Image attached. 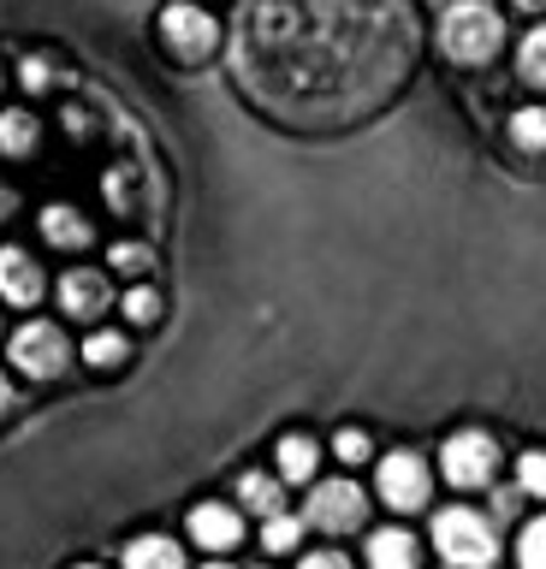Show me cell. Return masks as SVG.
Here are the masks:
<instances>
[{"label":"cell","instance_id":"cell-1","mask_svg":"<svg viewBox=\"0 0 546 569\" xmlns=\"http://www.w3.org/2000/svg\"><path fill=\"white\" fill-rule=\"evenodd\" d=\"M416 60L410 0H244L232 71L286 124H350L393 96Z\"/></svg>","mask_w":546,"mask_h":569},{"label":"cell","instance_id":"cell-2","mask_svg":"<svg viewBox=\"0 0 546 569\" xmlns=\"http://www.w3.org/2000/svg\"><path fill=\"white\" fill-rule=\"evenodd\" d=\"M499 36H505V24H499V12H493L487 0H457V7L439 18V42H446V53L464 60V66L493 60Z\"/></svg>","mask_w":546,"mask_h":569},{"label":"cell","instance_id":"cell-3","mask_svg":"<svg viewBox=\"0 0 546 569\" xmlns=\"http://www.w3.org/2000/svg\"><path fill=\"white\" fill-rule=\"evenodd\" d=\"M434 546L451 569H487L493 551H499L487 516H475V510H439L434 516Z\"/></svg>","mask_w":546,"mask_h":569},{"label":"cell","instance_id":"cell-4","mask_svg":"<svg viewBox=\"0 0 546 569\" xmlns=\"http://www.w3.org/2000/svg\"><path fill=\"white\" fill-rule=\"evenodd\" d=\"M12 362H19L30 380H60L72 350H66V332L48 327V320H30V327L12 332Z\"/></svg>","mask_w":546,"mask_h":569},{"label":"cell","instance_id":"cell-5","mask_svg":"<svg viewBox=\"0 0 546 569\" xmlns=\"http://www.w3.org/2000/svg\"><path fill=\"white\" fill-rule=\"evenodd\" d=\"M446 480L451 487H487L493 469H499V445H493L487 433H457L446 439Z\"/></svg>","mask_w":546,"mask_h":569},{"label":"cell","instance_id":"cell-6","mask_svg":"<svg viewBox=\"0 0 546 569\" xmlns=\"http://www.w3.org/2000/svg\"><path fill=\"white\" fill-rule=\"evenodd\" d=\"M380 498L393 510H416L428 505V462H421L416 451H393L380 457Z\"/></svg>","mask_w":546,"mask_h":569},{"label":"cell","instance_id":"cell-7","mask_svg":"<svg viewBox=\"0 0 546 569\" xmlns=\"http://www.w3.org/2000/svg\"><path fill=\"white\" fill-rule=\"evenodd\" d=\"M309 522L327 528V533H345L363 522V487L357 480H321V487L309 492Z\"/></svg>","mask_w":546,"mask_h":569},{"label":"cell","instance_id":"cell-8","mask_svg":"<svg viewBox=\"0 0 546 569\" xmlns=\"http://www.w3.org/2000/svg\"><path fill=\"white\" fill-rule=\"evenodd\" d=\"M161 36H167V48L179 53V60H202V53L215 48V18H208L202 7H167Z\"/></svg>","mask_w":546,"mask_h":569},{"label":"cell","instance_id":"cell-9","mask_svg":"<svg viewBox=\"0 0 546 569\" xmlns=\"http://www.w3.org/2000/svg\"><path fill=\"white\" fill-rule=\"evenodd\" d=\"M190 540L208 546V551H226V546H238L244 540V522H238V510L232 505H197L190 510Z\"/></svg>","mask_w":546,"mask_h":569},{"label":"cell","instance_id":"cell-10","mask_svg":"<svg viewBox=\"0 0 546 569\" xmlns=\"http://www.w3.org/2000/svg\"><path fill=\"white\" fill-rule=\"evenodd\" d=\"M0 297L7 302H37L42 297V267L24 249H0Z\"/></svg>","mask_w":546,"mask_h":569},{"label":"cell","instance_id":"cell-11","mask_svg":"<svg viewBox=\"0 0 546 569\" xmlns=\"http://www.w3.org/2000/svg\"><path fill=\"white\" fill-rule=\"evenodd\" d=\"M60 302H66V315L96 320L113 302V291H108V279H101V273H66L60 279Z\"/></svg>","mask_w":546,"mask_h":569},{"label":"cell","instance_id":"cell-12","mask_svg":"<svg viewBox=\"0 0 546 569\" xmlns=\"http://www.w3.org/2000/svg\"><path fill=\"white\" fill-rule=\"evenodd\" d=\"M368 569H416V540L404 528L368 533Z\"/></svg>","mask_w":546,"mask_h":569},{"label":"cell","instance_id":"cell-13","mask_svg":"<svg viewBox=\"0 0 546 569\" xmlns=\"http://www.w3.org/2000/svg\"><path fill=\"white\" fill-rule=\"evenodd\" d=\"M42 238L54 243V249H83L90 243V220H83L78 208H42Z\"/></svg>","mask_w":546,"mask_h":569},{"label":"cell","instance_id":"cell-14","mask_svg":"<svg viewBox=\"0 0 546 569\" xmlns=\"http://www.w3.org/2000/svg\"><path fill=\"white\" fill-rule=\"evenodd\" d=\"M126 569H185V558L167 533H143V540L126 546Z\"/></svg>","mask_w":546,"mask_h":569},{"label":"cell","instance_id":"cell-15","mask_svg":"<svg viewBox=\"0 0 546 569\" xmlns=\"http://www.w3.org/2000/svg\"><path fill=\"white\" fill-rule=\"evenodd\" d=\"M315 439H304V433H291V439H279V475L286 480H309L315 475Z\"/></svg>","mask_w":546,"mask_h":569},{"label":"cell","instance_id":"cell-16","mask_svg":"<svg viewBox=\"0 0 546 569\" xmlns=\"http://www.w3.org/2000/svg\"><path fill=\"white\" fill-rule=\"evenodd\" d=\"M30 149H37V119L19 113V107L0 113V154H30Z\"/></svg>","mask_w":546,"mask_h":569},{"label":"cell","instance_id":"cell-17","mask_svg":"<svg viewBox=\"0 0 546 569\" xmlns=\"http://www.w3.org/2000/svg\"><path fill=\"white\" fill-rule=\"evenodd\" d=\"M510 142L528 154L546 149V107H523V113H510Z\"/></svg>","mask_w":546,"mask_h":569},{"label":"cell","instance_id":"cell-18","mask_svg":"<svg viewBox=\"0 0 546 569\" xmlns=\"http://www.w3.org/2000/svg\"><path fill=\"white\" fill-rule=\"evenodd\" d=\"M517 71H523V78L535 83V89H546V24L523 36V48H517Z\"/></svg>","mask_w":546,"mask_h":569},{"label":"cell","instance_id":"cell-19","mask_svg":"<svg viewBox=\"0 0 546 569\" xmlns=\"http://www.w3.org/2000/svg\"><path fill=\"white\" fill-rule=\"evenodd\" d=\"M238 498L261 516H279V480H268V475H238Z\"/></svg>","mask_w":546,"mask_h":569},{"label":"cell","instance_id":"cell-20","mask_svg":"<svg viewBox=\"0 0 546 569\" xmlns=\"http://www.w3.org/2000/svg\"><path fill=\"white\" fill-rule=\"evenodd\" d=\"M83 362H96V368L126 362V332H96L90 345H83Z\"/></svg>","mask_w":546,"mask_h":569},{"label":"cell","instance_id":"cell-21","mask_svg":"<svg viewBox=\"0 0 546 569\" xmlns=\"http://www.w3.org/2000/svg\"><path fill=\"white\" fill-rule=\"evenodd\" d=\"M517 558H523V569H546V516H535V522L523 528Z\"/></svg>","mask_w":546,"mask_h":569},{"label":"cell","instance_id":"cell-22","mask_svg":"<svg viewBox=\"0 0 546 569\" xmlns=\"http://www.w3.org/2000/svg\"><path fill=\"white\" fill-rule=\"evenodd\" d=\"M297 533H304V522H297V516H268V533H261V540H268V551H291L297 546Z\"/></svg>","mask_w":546,"mask_h":569},{"label":"cell","instance_id":"cell-23","mask_svg":"<svg viewBox=\"0 0 546 569\" xmlns=\"http://www.w3.org/2000/svg\"><path fill=\"white\" fill-rule=\"evenodd\" d=\"M517 487L523 492H546V451H523L517 457Z\"/></svg>","mask_w":546,"mask_h":569},{"label":"cell","instance_id":"cell-24","mask_svg":"<svg viewBox=\"0 0 546 569\" xmlns=\"http://www.w3.org/2000/svg\"><path fill=\"white\" fill-rule=\"evenodd\" d=\"M149 261H155V256H149L143 243H119V249H113V267H119V273H143Z\"/></svg>","mask_w":546,"mask_h":569},{"label":"cell","instance_id":"cell-25","mask_svg":"<svg viewBox=\"0 0 546 569\" xmlns=\"http://www.w3.org/2000/svg\"><path fill=\"white\" fill-rule=\"evenodd\" d=\"M332 451H339L345 462H363V457H368V433H357V427H345V433L332 439Z\"/></svg>","mask_w":546,"mask_h":569},{"label":"cell","instance_id":"cell-26","mask_svg":"<svg viewBox=\"0 0 546 569\" xmlns=\"http://www.w3.org/2000/svg\"><path fill=\"white\" fill-rule=\"evenodd\" d=\"M155 309H161V302H155V291H131V297H126V315H131V320H155Z\"/></svg>","mask_w":546,"mask_h":569},{"label":"cell","instance_id":"cell-27","mask_svg":"<svg viewBox=\"0 0 546 569\" xmlns=\"http://www.w3.org/2000/svg\"><path fill=\"white\" fill-rule=\"evenodd\" d=\"M304 569H350L345 551H315V558H304Z\"/></svg>","mask_w":546,"mask_h":569},{"label":"cell","instance_id":"cell-28","mask_svg":"<svg viewBox=\"0 0 546 569\" xmlns=\"http://www.w3.org/2000/svg\"><path fill=\"white\" fill-rule=\"evenodd\" d=\"M19 78H24V89H42V83H48V60H24Z\"/></svg>","mask_w":546,"mask_h":569},{"label":"cell","instance_id":"cell-29","mask_svg":"<svg viewBox=\"0 0 546 569\" xmlns=\"http://www.w3.org/2000/svg\"><path fill=\"white\" fill-rule=\"evenodd\" d=\"M7 409H12V380L0 373V416H7Z\"/></svg>","mask_w":546,"mask_h":569},{"label":"cell","instance_id":"cell-30","mask_svg":"<svg viewBox=\"0 0 546 569\" xmlns=\"http://www.w3.org/2000/svg\"><path fill=\"white\" fill-rule=\"evenodd\" d=\"M7 213H12V190L0 184V220H7Z\"/></svg>","mask_w":546,"mask_h":569},{"label":"cell","instance_id":"cell-31","mask_svg":"<svg viewBox=\"0 0 546 569\" xmlns=\"http://www.w3.org/2000/svg\"><path fill=\"white\" fill-rule=\"evenodd\" d=\"M517 7H528V12H540V7H546V0H517Z\"/></svg>","mask_w":546,"mask_h":569},{"label":"cell","instance_id":"cell-32","mask_svg":"<svg viewBox=\"0 0 546 569\" xmlns=\"http://www.w3.org/2000/svg\"><path fill=\"white\" fill-rule=\"evenodd\" d=\"M208 569H226V563H208Z\"/></svg>","mask_w":546,"mask_h":569},{"label":"cell","instance_id":"cell-33","mask_svg":"<svg viewBox=\"0 0 546 569\" xmlns=\"http://www.w3.org/2000/svg\"><path fill=\"white\" fill-rule=\"evenodd\" d=\"M78 569H96V563H78Z\"/></svg>","mask_w":546,"mask_h":569}]
</instances>
